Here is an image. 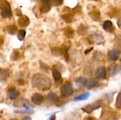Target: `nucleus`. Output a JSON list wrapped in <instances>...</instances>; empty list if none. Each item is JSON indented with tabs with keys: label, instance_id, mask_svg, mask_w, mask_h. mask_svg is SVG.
<instances>
[{
	"label": "nucleus",
	"instance_id": "obj_1",
	"mask_svg": "<svg viewBox=\"0 0 121 120\" xmlns=\"http://www.w3.org/2000/svg\"><path fill=\"white\" fill-rule=\"evenodd\" d=\"M32 85L38 89L42 91L48 90L52 86V81L46 75L36 73L32 78Z\"/></svg>",
	"mask_w": 121,
	"mask_h": 120
},
{
	"label": "nucleus",
	"instance_id": "obj_2",
	"mask_svg": "<svg viewBox=\"0 0 121 120\" xmlns=\"http://www.w3.org/2000/svg\"><path fill=\"white\" fill-rule=\"evenodd\" d=\"M102 104L103 101L102 100H97V101H95L92 103L86 105V106L83 107L82 109L87 114H91L93 111H95L96 109H99L100 107H101V106L102 105Z\"/></svg>",
	"mask_w": 121,
	"mask_h": 120
},
{
	"label": "nucleus",
	"instance_id": "obj_3",
	"mask_svg": "<svg viewBox=\"0 0 121 120\" xmlns=\"http://www.w3.org/2000/svg\"><path fill=\"white\" fill-rule=\"evenodd\" d=\"M1 15L4 18H7L11 16L12 12L9 2L7 1H2L1 2Z\"/></svg>",
	"mask_w": 121,
	"mask_h": 120
},
{
	"label": "nucleus",
	"instance_id": "obj_4",
	"mask_svg": "<svg viewBox=\"0 0 121 120\" xmlns=\"http://www.w3.org/2000/svg\"><path fill=\"white\" fill-rule=\"evenodd\" d=\"M60 91L61 95L65 97L71 95L73 93V88L72 84L69 82H66L60 88Z\"/></svg>",
	"mask_w": 121,
	"mask_h": 120
},
{
	"label": "nucleus",
	"instance_id": "obj_5",
	"mask_svg": "<svg viewBox=\"0 0 121 120\" xmlns=\"http://www.w3.org/2000/svg\"><path fill=\"white\" fill-rule=\"evenodd\" d=\"M52 0H40V10L41 13H47L52 7Z\"/></svg>",
	"mask_w": 121,
	"mask_h": 120
},
{
	"label": "nucleus",
	"instance_id": "obj_6",
	"mask_svg": "<svg viewBox=\"0 0 121 120\" xmlns=\"http://www.w3.org/2000/svg\"><path fill=\"white\" fill-rule=\"evenodd\" d=\"M95 76L98 80H104L107 75V70L105 67L100 66L98 67L95 71Z\"/></svg>",
	"mask_w": 121,
	"mask_h": 120
},
{
	"label": "nucleus",
	"instance_id": "obj_7",
	"mask_svg": "<svg viewBox=\"0 0 121 120\" xmlns=\"http://www.w3.org/2000/svg\"><path fill=\"white\" fill-rule=\"evenodd\" d=\"M69 48H67L66 46H61V47H52L51 49V51L53 55L54 56H61L65 54L66 51H67Z\"/></svg>",
	"mask_w": 121,
	"mask_h": 120
},
{
	"label": "nucleus",
	"instance_id": "obj_8",
	"mask_svg": "<svg viewBox=\"0 0 121 120\" xmlns=\"http://www.w3.org/2000/svg\"><path fill=\"white\" fill-rule=\"evenodd\" d=\"M14 105L16 107H23L24 109H30L28 101L26 99L23 98L15 101L14 102Z\"/></svg>",
	"mask_w": 121,
	"mask_h": 120
},
{
	"label": "nucleus",
	"instance_id": "obj_9",
	"mask_svg": "<svg viewBox=\"0 0 121 120\" xmlns=\"http://www.w3.org/2000/svg\"><path fill=\"white\" fill-rule=\"evenodd\" d=\"M29 18L26 15H21L18 18L17 20V24L18 26L21 28H26V27H28L30 24Z\"/></svg>",
	"mask_w": 121,
	"mask_h": 120
},
{
	"label": "nucleus",
	"instance_id": "obj_10",
	"mask_svg": "<svg viewBox=\"0 0 121 120\" xmlns=\"http://www.w3.org/2000/svg\"><path fill=\"white\" fill-rule=\"evenodd\" d=\"M31 101L34 104L40 105L44 101L43 95L40 93H34L31 96Z\"/></svg>",
	"mask_w": 121,
	"mask_h": 120
},
{
	"label": "nucleus",
	"instance_id": "obj_11",
	"mask_svg": "<svg viewBox=\"0 0 121 120\" xmlns=\"http://www.w3.org/2000/svg\"><path fill=\"white\" fill-rule=\"evenodd\" d=\"M120 51L117 49H113L109 51L108 54V57L111 61H115L118 60L119 56H120Z\"/></svg>",
	"mask_w": 121,
	"mask_h": 120
},
{
	"label": "nucleus",
	"instance_id": "obj_12",
	"mask_svg": "<svg viewBox=\"0 0 121 120\" xmlns=\"http://www.w3.org/2000/svg\"><path fill=\"white\" fill-rule=\"evenodd\" d=\"M20 95V91L16 88H10L7 91V96L10 100H14Z\"/></svg>",
	"mask_w": 121,
	"mask_h": 120
},
{
	"label": "nucleus",
	"instance_id": "obj_13",
	"mask_svg": "<svg viewBox=\"0 0 121 120\" xmlns=\"http://www.w3.org/2000/svg\"><path fill=\"white\" fill-rule=\"evenodd\" d=\"M103 28L106 31L110 33L113 32L115 29V27L113 25V23L112 22V21H109V20H106L104 22Z\"/></svg>",
	"mask_w": 121,
	"mask_h": 120
},
{
	"label": "nucleus",
	"instance_id": "obj_14",
	"mask_svg": "<svg viewBox=\"0 0 121 120\" xmlns=\"http://www.w3.org/2000/svg\"><path fill=\"white\" fill-rule=\"evenodd\" d=\"M47 100L49 102H53V103H54L56 105L57 104V102L59 101L60 99L58 97L56 94H55L54 92H49L47 94Z\"/></svg>",
	"mask_w": 121,
	"mask_h": 120
},
{
	"label": "nucleus",
	"instance_id": "obj_15",
	"mask_svg": "<svg viewBox=\"0 0 121 120\" xmlns=\"http://www.w3.org/2000/svg\"><path fill=\"white\" fill-rule=\"evenodd\" d=\"M90 17L95 21H98L100 20V13L98 9H93L89 12Z\"/></svg>",
	"mask_w": 121,
	"mask_h": 120
},
{
	"label": "nucleus",
	"instance_id": "obj_16",
	"mask_svg": "<svg viewBox=\"0 0 121 120\" xmlns=\"http://www.w3.org/2000/svg\"><path fill=\"white\" fill-rule=\"evenodd\" d=\"M9 76V71L8 69H2L0 71V82H5Z\"/></svg>",
	"mask_w": 121,
	"mask_h": 120
},
{
	"label": "nucleus",
	"instance_id": "obj_17",
	"mask_svg": "<svg viewBox=\"0 0 121 120\" xmlns=\"http://www.w3.org/2000/svg\"><path fill=\"white\" fill-rule=\"evenodd\" d=\"M63 32L64 34L69 38H73L74 37L75 31L71 27L67 26V27H65L63 29Z\"/></svg>",
	"mask_w": 121,
	"mask_h": 120
},
{
	"label": "nucleus",
	"instance_id": "obj_18",
	"mask_svg": "<svg viewBox=\"0 0 121 120\" xmlns=\"http://www.w3.org/2000/svg\"><path fill=\"white\" fill-rule=\"evenodd\" d=\"M61 17L62 20L66 23H71L74 20V15L70 12L63 14Z\"/></svg>",
	"mask_w": 121,
	"mask_h": 120
},
{
	"label": "nucleus",
	"instance_id": "obj_19",
	"mask_svg": "<svg viewBox=\"0 0 121 120\" xmlns=\"http://www.w3.org/2000/svg\"><path fill=\"white\" fill-rule=\"evenodd\" d=\"M86 81L87 80L86 78L83 77V76H80L76 79L75 81V84L78 88H82V87H83L84 86H86Z\"/></svg>",
	"mask_w": 121,
	"mask_h": 120
},
{
	"label": "nucleus",
	"instance_id": "obj_20",
	"mask_svg": "<svg viewBox=\"0 0 121 120\" xmlns=\"http://www.w3.org/2000/svg\"><path fill=\"white\" fill-rule=\"evenodd\" d=\"M119 70H120V67L119 66L116 65V64H112L109 67V74L110 76H114L119 72Z\"/></svg>",
	"mask_w": 121,
	"mask_h": 120
},
{
	"label": "nucleus",
	"instance_id": "obj_21",
	"mask_svg": "<svg viewBox=\"0 0 121 120\" xmlns=\"http://www.w3.org/2000/svg\"><path fill=\"white\" fill-rule=\"evenodd\" d=\"M88 26L86 25V24H81L79 25L77 29V32L78 34L80 35H83L84 34H86L88 31Z\"/></svg>",
	"mask_w": 121,
	"mask_h": 120
},
{
	"label": "nucleus",
	"instance_id": "obj_22",
	"mask_svg": "<svg viewBox=\"0 0 121 120\" xmlns=\"http://www.w3.org/2000/svg\"><path fill=\"white\" fill-rule=\"evenodd\" d=\"M98 84V80L96 78H90L86 81V86L88 88H92L96 87Z\"/></svg>",
	"mask_w": 121,
	"mask_h": 120
},
{
	"label": "nucleus",
	"instance_id": "obj_23",
	"mask_svg": "<svg viewBox=\"0 0 121 120\" xmlns=\"http://www.w3.org/2000/svg\"><path fill=\"white\" fill-rule=\"evenodd\" d=\"M90 96V93L89 92H86L83 93V94H81V95H79L78 96H76L74 98L73 101L77 102V101H84V100H87L89 98V96Z\"/></svg>",
	"mask_w": 121,
	"mask_h": 120
},
{
	"label": "nucleus",
	"instance_id": "obj_24",
	"mask_svg": "<svg viewBox=\"0 0 121 120\" xmlns=\"http://www.w3.org/2000/svg\"><path fill=\"white\" fill-rule=\"evenodd\" d=\"M52 75L56 81H60L61 79V75L57 68H53L52 70Z\"/></svg>",
	"mask_w": 121,
	"mask_h": 120
},
{
	"label": "nucleus",
	"instance_id": "obj_25",
	"mask_svg": "<svg viewBox=\"0 0 121 120\" xmlns=\"http://www.w3.org/2000/svg\"><path fill=\"white\" fill-rule=\"evenodd\" d=\"M7 30L8 34H9L10 35H15L17 32L18 31V27L15 25H11L7 27Z\"/></svg>",
	"mask_w": 121,
	"mask_h": 120
},
{
	"label": "nucleus",
	"instance_id": "obj_26",
	"mask_svg": "<svg viewBox=\"0 0 121 120\" xmlns=\"http://www.w3.org/2000/svg\"><path fill=\"white\" fill-rule=\"evenodd\" d=\"M26 35V31L24 29H20L18 31L17 34V38L20 41H22L25 38Z\"/></svg>",
	"mask_w": 121,
	"mask_h": 120
},
{
	"label": "nucleus",
	"instance_id": "obj_27",
	"mask_svg": "<svg viewBox=\"0 0 121 120\" xmlns=\"http://www.w3.org/2000/svg\"><path fill=\"white\" fill-rule=\"evenodd\" d=\"M15 81H16L17 84L20 86L24 85L26 84V81H25V79L24 78L23 76H18L16 78Z\"/></svg>",
	"mask_w": 121,
	"mask_h": 120
},
{
	"label": "nucleus",
	"instance_id": "obj_28",
	"mask_svg": "<svg viewBox=\"0 0 121 120\" xmlns=\"http://www.w3.org/2000/svg\"><path fill=\"white\" fill-rule=\"evenodd\" d=\"M20 54L18 51H15L13 52L11 56V60L12 61H16V60H17L18 59V58L20 57Z\"/></svg>",
	"mask_w": 121,
	"mask_h": 120
},
{
	"label": "nucleus",
	"instance_id": "obj_29",
	"mask_svg": "<svg viewBox=\"0 0 121 120\" xmlns=\"http://www.w3.org/2000/svg\"><path fill=\"white\" fill-rule=\"evenodd\" d=\"M115 107L118 109H121V92L119 93L117 96L115 103Z\"/></svg>",
	"mask_w": 121,
	"mask_h": 120
},
{
	"label": "nucleus",
	"instance_id": "obj_30",
	"mask_svg": "<svg viewBox=\"0 0 121 120\" xmlns=\"http://www.w3.org/2000/svg\"><path fill=\"white\" fill-rule=\"evenodd\" d=\"M72 11H73V13H74V14H80L82 12V7L80 5H78L76 6V7L72 9Z\"/></svg>",
	"mask_w": 121,
	"mask_h": 120
},
{
	"label": "nucleus",
	"instance_id": "obj_31",
	"mask_svg": "<svg viewBox=\"0 0 121 120\" xmlns=\"http://www.w3.org/2000/svg\"><path fill=\"white\" fill-rule=\"evenodd\" d=\"M34 110L31 109H24V110H18L15 111V112L20 113V114H32L34 112Z\"/></svg>",
	"mask_w": 121,
	"mask_h": 120
},
{
	"label": "nucleus",
	"instance_id": "obj_32",
	"mask_svg": "<svg viewBox=\"0 0 121 120\" xmlns=\"http://www.w3.org/2000/svg\"><path fill=\"white\" fill-rule=\"evenodd\" d=\"M40 68L41 69V70L46 72H48V71L50 70V67L46 64H44L43 62H40Z\"/></svg>",
	"mask_w": 121,
	"mask_h": 120
},
{
	"label": "nucleus",
	"instance_id": "obj_33",
	"mask_svg": "<svg viewBox=\"0 0 121 120\" xmlns=\"http://www.w3.org/2000/svg\"><path fill=\"white\" fill-rule=\"evenodd\" d=\"M63 0H52V4L54 6H60L63 4Z\"/></svg>",
	"mask_w": 121,
	"mask_h": 120
},
{
	"label": "nucleus",
	"instance_id": "obj_34",
	"mask_svg": "<svg viewBox=\"0 0 121 120\" xmlns=\"http://www.w3.org/2000/svg\"><path fill=\"white\" fill-rule=\"evenodd\" d=\"M15 14H16L17 16H21L22 15V12H21V11L20 10V9H15Z\"/></svg>",
	"mask_w": 121,
	"mask_h": 120
},
{
	"label": "nucleus",
	"instance_id": "obj_35",
	"mask_svg": "<svg viewBox=\"0 0 121 120\" xmlns=\"http://www.w3.org/2000/svg\"><path fill=\"white\" fill-rule=\"evenodd\" d=\"M93 47H91V48H87V49H86V50L85 51V52H85V54H89V52H91L93 50Z\"/></svg>",
	"mask_w": 121,
	"mask_h": 120
},
{
	"label": "nucleus",
	"instance_id": "obj_36",
	"mask_svg": "<svg viewBox=\"0 0 121 120\" xmlns=\"http://www.w3.org/2000/svg\"><path fill=\"white\" fill-rule=\"evenodd\" d=\"M57 112H56L53 114V115H52V116L50 117L49 120H56V115L54 114H56V113Z\"/></svg>",
	"mask_w": 121,
	"mask_h": 120
},
{
	"label": "nucleus",
	"instance_id": "obj_37",
	"mask_svg": "<svg viewBox=\"0 0 121 120\" xmlns=\"http://www.w3.org/2000/svg\"><path fill=\"white\" fill-rule=\"evenodd\" d=\"M117 25H118L119 29H121V18L118 19V21H117Z\"/></svg>",
	"mask_w": 121,
	"mask_h": 120
},
{
	"label": "nucleus",
	"instance_id": "obj_38",
	"mask_svg": "<svg viewBox=\"0 0 121 120\" xmlns=\"http://www.w3.org/2000/svg\"><path fill=\"white\" fill-rule=\"evenodd\" d=\"M4 42V38L2 36H0V46L2 45Z\"/></svg>",
	"mask_w": 121,
	"mask_h": 120
},
{
	"label": "nucleus",
	"instance_id": "obj_39",
	"mask_svg": "<svg viewBox=\"0 0 121 120\" xmlns=\"http://www.w3.org/2000/svg\"><path fill=\"white\" fill-rule=\"evenodd\" d=\"M83 120H96L95 118L92 116H87V117L85 118Z\"/></svg>",
	"mask_w": 121,
	"mask_h": 120
},
{
	"label": "nucleus",
	"instance_id": "obj_40",
	"mask_svg": "<svg viewBox=\"0 0 121 120\" xmlns=\"http://www.w3.org/2000/svg\"><path fill=\"white\" fill-rule=\"evenodd\" d=\"M21 120H32V119L31 118L30 116H24V117Z\"/></svg>",
	"mask_w": 121,
	"mask_h": 120
},
{
	"label": "nucleus",
	"instance_id": "obj_41",
	"mask_svg": "<svg viewBox=\"0 0 121 120\" xmlns=\"http://www.w3.org/2000/svg\"><path fill=\"white\" fill-rule=\"evenodd\" d=\"M93 1H96V2H99V1H100V0H93Z\"/></svg>",
	"mask_w": 121,
	"mask_h": 120
},
{
	"label": "nucleus",
	"instance_id": "obj_42",
	"mask_svg": "<svg viewBox=\"0 0 121 120\" xmlns=\"http://www.w3.org/2000/svg\"><path fill=\"white\" fill-rule=\"evenodd\" d=\"M17 120V119H14V118H13V119H10V120Z\"/></svg>",
	"mask_w": 121,
	"mask_h": 120
},
{
	"label": "nucleus",
	"instance_id": "obj_43",
	"mask_svg": "<svg viewBox=\"0 0 121 120\" xmlns=\"http://www.w3.org/2000/svg\"><path fill=\"white\" fill-rule=\"evenodd\" d=\"M1 88L0 87V92H1Z\"/></svg>",
	"mask_w": 121,
	"mask_h": 120
},
{
	"label": "nucleus",
	"instance_id": "obj_44",
	"mask_svg": "<svg viewBox=\"0 0 121 120\" xmlns=\"http://www.w3.org/2000/svg\"></svg>",
	"mask_w": 121,
	"mask_h": 120
}]
</instances>
